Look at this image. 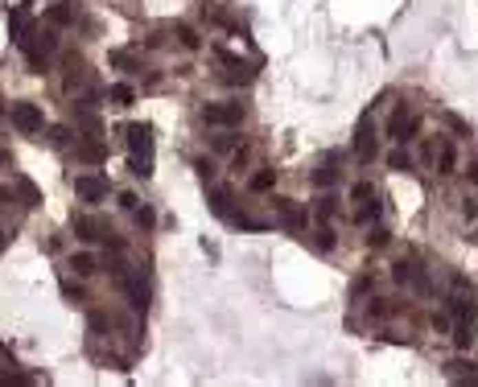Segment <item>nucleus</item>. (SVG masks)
I'll return each instance as SVG.
<instances>
[{
	"label": "nucleus",
	"mask_w": 478,
	"mask_h": 387,
	"mask_svg": "<svg viewBox=\"0 0 478 387\" xmlns=\"http://www.w3.org/2000/svg\"><path fill=\"white\" fill-rule=\"evenodd\" d=\"M17 45H21V54H25L29 70H33V74H41V70H45V62H50V54H54V45H58V37H54V29H25V37H21Z\"/></svg>",
	"instance_id": "nucleus-1"
},
{
	"label": "nucleus",
	"mask_w": 478,
	"mask_h": 387,
	"mask_svg": "<svg viewBox=\"0 0 478 387\" xmlns=\"http://www.w3.org/2000/svg\"><path fill=\"white\" fill-rule=\"evenodd\" d=\"M450 313L454 318H475L478 313V293L466 276H450Z\"/></svg>",
	"instance_id": "nucleus-2"
},
{
	"label": "nucleus",
	"mask_w": 478,
	"mask_h": 387,
	"mask_svg": "<svg viewBox=\"0 0 478 387\" xmlns=\"http://www.w3.org/2000/svg\"><path fill=\"white\" fill-rule=\"evenodd\" d=\"M8 120H12V128H17L21 136H37V132L45 128V115H41V107H37V103H29V99L12 103V107H8Z\"/></svg>",
	"instance_id": "nucleus-3"
},
{
	"label": "nucleus",
	"mask_w": 478,
	"mask_h": 387,
	"mask_svg": "<svg viewBox=\"0 0 478 387\" xmlns=\"http://www.w3.org/2000/svg\"><path fill=\"white\" fill-rule=\"evenodd\" d=\"M380 157V140H376V120H371V111L359 120V128H355V161L359 165H371Z\"/></svg>",
	"instance_id": "nucleus-4"
},
{
	"label": "nucleus",
	"mask_w": 478,
	"mask_h": 387,
	"mask_svg": "<svg viewBox=\"0 0 478 387\" xmlns=\"http://www.w3.org/2000/svg\"><path fill=\"white\" fill-rule=\"evenodd\" d=\"M272 202H276V206H272V210H276V223H281L289 235H305V227H309V210L297 206L293 198H272Z\"/></svg>",
	"instance_id": "nucleus-5"
},
{
	"label": "nucleus",
	"mask_w": 478,
	"mask_h": 387,
	"mask_svg": "<svg viewBox=\"0 0 478 387\" xmlns=\"http://www.w3.org/2000/svg\"><path fill=\"white\" fill-rule=\"evenodd\" d=\"M417 128H421V115H417L409 103H400V107L392 111V120H388V136H392L396 144H409V140L417 136Z\"/></svg>",
	"instance_id": "nucleus-6"
},
{
	"label": "nucleus",
	"mask_w": 478,
	"mask_h": 387,
	"mask_svg": "<svg viewBox=\"0 0 478 387\" xmlns=\"http://www.w3.org/2000/svg\"><path fill=\"white\" fill-rule=\"evenodd\" d=\"M202 124H210V128H239L243 124V107L239 103H206L202 107Z\"/></svg>",
	"instance_id": "nucleus-7"
},
{
	"label": "nucleus",
	"mask_w": 478,
	"mask_h": 387,
	"mask_svg": "<svg viewBox=\"0 0 478 387\" xmlns=\"http://www.w3.org/2000/svg\"><path fill=\"white\" fill-rule=\"evenodd\" d=\"M128 132V148H132V157L136 161H153V124H128L124 128Z\"/></svg>",
	"instance_id": "nucleus-8"
},
{
	"label": "nucleus",
	"mask_w": 478,
	"mask_h": 387,
	"mask_svg": "<svg viewBox=\"0 0 478 387\" xmlns=\"http://www.w3.org/2000/svg\"><path fill=\"white\" fill-rule=\"evenodd\" d=\"M70 231L83 239V243H99V239H107L111 231H107V223L99 219V214H74L70 219Z\"/></svg>",
	"instance_id": "nucleus-9"
},
{
	"label": "nucleus",
	"mask_w": 478,
	"mask_h": 387,
	"mask_svg": "<svg viewBox=\"0 0 478 387\" xmlns=\"http://www.w3.org/2000/svg\"><path fill=\"white\" fill-rule=\"evenodd\" d=\"M392 280H396V285H413V289H421V293H433V280H429L425 268H417L413 260H396V264H392Z\"/></svg>",
	"instance_id": "nucleus-10"
},
{
	"label": "nucleus",
	"mask_w": 478,
	"mask_h": 387,
	"mask_svg": "<svg viewBox=\"0 0 478 387\" xmlns=\"http://www.w3.org/2000/svg\"><path fill=\"white\" fill-rule=\"evenodd\" d=\"M70 186H74V194H78L83 202H91V206H95V202H103V198H107V190H111V186H107V177H95V173H78Z\"/></svg>",
	"instance_id": "nucleus-11"
},
{
	"label": "nucleus",
	"mask_w": 478,
	"mask_h": 387,
	"mask_svg": "<svg viewBox=\"0 0 478 387\" xmlns=\"http://www.w3.org/2000/svg\"><path fill=\"white\" fill-rule=\"evenodd\" d=\"M74 157H78L83 165H103V161H107V144H99L95 136H91V140H78V144H74Z\"/></svg>",
	"instance_id": "nucleus-12"
},
{
	"label": "nucleus",
	"mask_w": 478,
	"mask_h": 387,
	"mask_svg": "<svg viewBox=\"0 0 478 387\" xmlns=\"http://www.w3.org/2000/svg\"><path fill=\"white\" fill-rule=\"evenodd\" d=\"M433 161H437V173L450 177V173L458 169V148H454V140H437V157H433Z\"/></svg>",
	"instance_id": "nucleus-13"
},
{
	"label": "nucleus",
	"mask_w": 478,
	"mask_h": 387,
	"mask_svg": "<svg viewBox=\"0 0 478 387\" xmlns=\"http://www.w3.org/2000/svg\"><path fill=\"white\" fill-rule=\"evenodd\" d=\"M83 82H87V62L70 54V58H66V78H62V87L74 91V87H83Z\"/></svg>",
	"instance_id": "nucleus-14"
},
{
	"label": "nucleus",
	"mask_w": 478,
	"mask_h": 387,
	"mask_svg": "<svg viewBox=\"0 0 478 387\" xmlns=\"http://www.w3.org/2000/svg\"><path fill=\"white\" fill-rule=\"evenodd\" d=\"M210 210H215L219 219H227V223H231L235 206H231V190H227V186H215V190H210Z\"/></svg>",
	"instance_id": "nucleus-15"
},
{
	"label": "nucleus",
	"mask_w": 478,
	"mask_h": 387,
	"mask_svg": "<svg viewBox=\"0 0 478 387\" xmlns=\"http://www.w3.org/2000/svg\"><path fill=\"white\" fill-rule=\"evenodd\" d=\"M272 186H276V169H268V165H260V169L248 177V190H252V194H268Z\"/></svg>",
	"instance_id": "nucleus-16"
},
{
	"label": "nucleus",
	"mask_w": 478,
	"mask_h": 387,
	"mask_svg": "<svg viewBox=\"0 0 478 387\" xmlns=\"http://www.w3.org/2000/svg\"><path fill=\"white\" fill-rule=\"evenodd\" d=\"M413 165H417V161H413V153H409L404 144H396V148L388 153V169H392V173H413Z\"/></svg>",
	"instance_id": "nucleus-17"
},
{
	"label": "nucleus",
	"mask_w": 478,
	"mask_h": 387,
	"mask_svg": "<svg viewBox=\"0 0 478 387\" xmlns=\"http://www.w3.org/2000/svg\"><path fill=\"white\" fill-rule=\"evenodd\" d=\"M338 173H343V169H338V161L330 157V161H322V165L314 169V186H322V190H330V186L338 181Z\"/></svg>",
	"instance_id": "nucleus-18"
},
{
	"label": "nucleus",
	"mask_w": 478,
	"mask_h": 387,
	"mask_svg": "<svg viewBox=\"0 0 478 387\" xmlns=\"http://www.w3.org/2000/svg\"><path fill=\"white\" fill-rule=\"evenodd\" d=\"M66 268H74V276H95V272H99V260H95L91 252H74Z\"/></svg>",
	"instance_id": "nucleus-19"
},
{
	"label": "nucleus",
	"mask_w": 478,
	"mask_h": 387,
	"mask_svg": "<svg viewBox=\"0 0 478 387\" xmlns=\"http://www.w3.org/2000/svg\"><path fill=\"white\" fill-rule=\"evenodd\" d=\"M351 219H355V223H359V227H371V223H376V219H380V198H367V202H359V206H355V214H351Z\"/></svg>",
	"instance_id": "nucleus-20"
},
{
	"label": "nucleus",
	"mask_w": 478,
	"mask_h": 387,
	"mask_svg": "<svg viewBox=\"0 0 478 387\" xmlns=\"http://www.w3.org/2000/svg\"><path fill=\"white\" fill-rule=\"evenodd\" d=\"M454 342H458L462 351L475 346V318H458V322H454Z\"/></svg>",
	"instance_id": "nucleus-21"
},
{
	"label": "nucleus",
	"mask_w": 478,
	"mask_h": 387,
	"mask_svg": "<svg viewBox=\"0 0 478 387\" xmlns=\"http://www.w3.org/2000/svg\"><path fill=\"white\" fill-rule=\"evenodd\" d=\"M173 37H177L186 49H202V37H198V29H194V25H186V21H177V25H173Z\"/></svg>",
	"instance_id": "nucleus-22"
},
{
	"label": "nucleus",
	"mask_w": 478,
	"mask_h": 387,
	"mask_svg": "<svg viewBox=\"0 0 478 387\" xmlns=\"http://www.w3.org/2000/svg\"><path fill=\"white\" fill-rule=\"evenodd\" d=\"M231 227H239V231H268L272 223H268V219H256V214L235 210V214H231Z\"/></svg>",
	"instance_id": "nucleus-23"
},
{
	"label": "nucleus",
	"mask_w": 478,
	"mask_h": 387,
	"mask_svg": "<svg viewBox=\"0 0 478 387\" xmlns=\"http://www.w3.org/2000/svg\"><path fill=\"white\" fill-rule=\"evenodd\" d=\"M107 62H111L116 70H128V74H136V70H140L136 54H128V49H111V54H107Z\"/></svg>",
	"instance_id": "nucleus-24"
},
{
	"label": "nucleus",
	"mask_w": 478,
	"mask_h": 387,
	"mask_svg": "<svg viewBox=\"0 0 478 387\" xmlns=\"http://www.w3.org/2000/svg\"><path fill=\"white\" fill-rule=\"evenodd\" d=\"M363 243L380 252V247H388V243H392V231H388V227H380V223H371V227H367V235H363Z\"/></svg>",
	"instance_id": "nucleus-25"
},
{
	"label": "nucleus",
	"mask_w": 478,
	"mask_h": 387,
	"mask_svg": "<svg viewBox=\"0 0 478 387\" xmlns=\"http://www.w3.org/2000/svg\"><path fill=\"white\" fill-rule=\"evenodd\" d=\"M107 99H111L116 107H132V99H136V91H132L128 82H116V87H107Z\"/></svg>",
	"instance_id": "nucleus-26"
},
{
	"label": "nucleus",
	"mask_w": 478,
	"mask_h": 387,
	"mask_svg": "<svg viewBox=\"0 0 478 387\" xmlns=\"http://www.w3.org/2000/svg\"><path fill=\"white\" fill-rule=\"evenodd\" d=\"M314 214H318L322 223H334V214H338V198H334V194H322L318 206H314Z\"/></svg>",
	"instance_id": "nucleus-27"
},
{
	"label": "nucleus",
	"mask_w": 478,
	"mask_h": 387,
	"mask_svg": "<svg viewBox=\"0 0 478 387\" xmlns=\"http://www.w3.org/2000/svg\"><path fill=\"white\" fill-rule=\"evenodd\" d=\"M25 29H29L25 8H12V12H8V33H12V41H21V37H25Z\"/></svg>",
	"instance_id": "nucleus-28"
},
{
	"label": "nucleus",
	"mask_w": 478,
	"mask_h": 387,
	"mask_svg": "<svg viewBox=\"0 0 478 387\" xmlns=\"http://www.w3.org/2000/svg\"><path fill=\"white\" fill-rule=\"evenodd\" d=\"M17 194H21V206H37L41 202V194H37V186L29 177H17Z\"/></svg>",
	"instance_id": "nucleus-29"
},
{
	"label": "nucleus",
	"mask_w": 478,
	"mask_h": 387,
	"mask_svg": "<svg viewBox=\"0 0 478 387\" xmlns=\"http://www.w3.org/2000/svg\"><path fill=\"white\" fill-rule=\"evenodd\" d=\"M314 247H318V252H334V231H330V223H322V227L314 231Z\"/></svg>",
	"instance_id": "nucleus-30"
},
{
	"label": "nucleus",
	"mask_w": 478,
	"mask_h": 387,
	"mask_svg": "<svg viewBox=\"0 0 478 387\" xmlns=\"http://www.w3.org/2000/svg\"><path fill=\"white\" fill-rule=\"evenodd\" d=\"M442 124H446L450 132H458V136H470V124H466L462 115H454V111H442Z\"/></svg>",
	"instance_id": "nucleus-31"
},
{
	"label": "nucleus",
	"mask_w": 478,
	"mask_h": 387,
	"mask_svg": "<svg viewBox=\"0 0 478 387\" xmlns=\"http://www.w3.org/2000/svg\"><path fill=\"white\" fill-rule=\"evenodd\" d=\"M70 21H74V12H70L66 4H54V8H50V25H70Z\"/></svg>",
	"instance_id": "nucleus-32"
},
{
	"label": "nucleus",
	"mask_w": 478,
	"mask_h": 387,
	"mask_svg": "<svg viewBox=\"0 0 478 387\" xmlns=\"http://www.w3.org/2000/svg\"><path fill=\"white\" fill-rule=\"evenodd\" d=\"M62 293H66L70 301H83V285H78V280H70V272H62Z\"/></svg>",
	"instance_id": "nucleus-33"
},
{
	"label": "nucleus",
	"mask_w": 478,
	"mask_h": 387,
	"mask_svg": "<svg viewBox=\"0 0 478 387\" xmlns=\"http://www.w3.org/2000/svg\"><path fill=\"white\" fill-rule=\"evenodd\" d=\"M194 169H198V177H202V181H215V161H210V157H198V161H194Z\"/></svg>",
	"instance_id": "nucleus-34"
},
{
	"label": "nucleus",
	"mask_w": 478,
	"mask_h": 387,
	"mask_svg": "<svg viewBox=\"0 0 478 387\" xmlns=\"http://www.w3.org/2000/svg\"><path fill=\"white\" fill-rule=\"evenodd\" d=\"M351 198H355V202H367V198H376V186H371V181H355Z\"/></svg>",
	"instance_id": "nucleus-35"
},
{
	"label": "nucleus",
	"mask_w": 478,
	"mask_h": 387,
	"mask_svg": "<svg viewBox=\"0 0 478 387\" xmlns=\"http://www.w3.org/2000/svg\"><path fill=\"white\" fill-rule=\"evenodd\" d=\"M132 219H136V223H140V227H153V210H149V206H144V202H140V206H136V210H132Z\"/></svg>",
	"instance_id": "nucleus-36"
},
{
	"label": "nucleus",
	"mask_w": 478,
	"mask_h": 387,
	"mask_svg": "<svg viewBox=\"0 0 478 387\" xmlns=\"http://www.w3.org/2000/svg\"><path fill=\"white\" fill-rule=\"evenodd\" d=\"M120 206H124V210H128V214H132V210H136V206H140V198H136V194H120Z\"/></svg>",
	"instance_id": "nucleus-37"
},
{
	"label": "nucleus",
	"mask_w": 478,
	"mask_h": 387,
	"mask_svg": "<svg viewBox=\"0 0 478 387\" xmlns=\"http://www.w3.org/2000/svg\"><path fill=\"white\" fill-rule=\"evenodd\" d=\"M462 214H466V219H478V198H466V202H462Z\"/></svg>",
	"instance_id": "nucleus-38"
},
{
	"label": "nucleus",
	"mask_w": 478,
	"mask_h": 387,
	"mask_svg": "<svg viewBox=\"0 0 478 387\" xmlns=\"http://www.w3.org/2000/svg\"><path fill=\"white\" fill-rule=\"evenodd\" d=\"M12 202H17V190H4V186H0V210L12 206Z\"/></svg>",
	"instance_id": "nucleus-39"
},
{
	"label": "nucleus",
	"mask_w": 478,
	"mask_h": 387,
	"mask_svg": "<svg viewBox=\"0 0 478 387\" xmlns=\"http://www.w3.org/2000/svg\"><path fill=\"white\" fill-rule=\"evenodd\" d=\"M50 140H54V144H66V140H70V132H66V128H54V132H50Z\"/></svg>",
	"instance_id": "nucleus-40"
},
{
	"label": "nucleus",
	"mask_w": 478,
	"mask_h": 387,
	"mask_svg": "<svg viewBox=\"0 0 478 387\" xmlns=\"http://www.w3.org/2000/svg\"><path fill=\"white\" fill-rule=\"evenodd\" d=\"M231 144H235V140H231V136H215V153H227V148H231Z\"/></svg>",
	"instance_id": "nucleus-41"
},
{
	"label": "nucleus",
	"mask_w": 478,
	"mask_h": 387,
	"mask_svg": "<svg viewBox=\"0 0 478 387\" xmlns=\"http://www.w3.org/2000/svg\"><path fill=\"white\" fill-rule=\"evenodd\" d=\"M466 181H475V186H478V161L470 165V169H466Z\"/></svg>",
	"instance_id": "nucleus-42"
},
{
	"label": "nucleus",
	"mask_w": 478,
	"mask_h": 387,
	"mask_svg": "<svg viewBox=\"0 0 478 387\" xmlns=\"http://www.w3.org/2000/svg\"><path fill=\"white\" fill-rule=\"evenodd\" d=\"M4 243H8V235H4V231H0V247H4Z\"/></svg>",
	"instance_id": "nucleus-43"
}]
</instances>
